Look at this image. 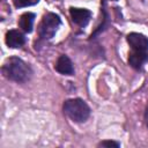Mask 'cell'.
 <instances>
[{
  "label": "cell",
  "mask_w": 148,
  "mask_h": 148,
  "mask_svg": "<svg viewBox=\"0 0 148 148\" xmlns=\"http://www.w3.org/2000/svg\"><path fill=\"white\" fill-rule=\"evenodd\" d=\"M2 73L8 80L15 81L17 83H24L30 80L32 75V69L22 59L17 57H12L5 61L2 66Z\"/></svg>",
  "instance_id": "cell-1"
},
{
  "label": "cell",
  "mask_w": 148,
  "mask_h": 148,
  "mask_svg": "<svg viewBox=\"0 0 148 148\" xmlns=\"http://www.w3.org/2000/svg\"><path fill=\"white\" fill-rule=\"evenodd\" d=\"M64 112L75 123H83L90 116V108L81 98H71L64 103Z\"/></svg>",
  "instance_id": "cell-2"
},
{
  "label": "cell",
  "mask_w": 148,
  "mask_h": 148,
  "mask_svg": "<svg viewBox=\"0 0 148 148\" xmlns=\"http://www.w3.org/2000/svg\"><path fill=\"white\" fill-rule=\"evenodd\" d=\"M60 24H61V20L57 14L47 13L46 15H44V17H43V20L38 27L39 37L42 39H45V40L51 39L56 35Z\"/></svg>",
  "instance_id": "cell-3"
},
{
  "label": "cell",
  "mask_w": 148,
  "mask_h": 148,
  "mask_svg": "<svg viewBox=\"0 0 148 148\" xmlns=\"http://www.w3.org/2000/svg\"><path fill=\"white\" fill-rule=\"evenodd\" d=\"M127 42L133 51L148 52V37L139 32H131L127 35Z\"/></svg>",
  "instance_id": "cell-4"
},
{
  "label": "cell",
  "mask_w": 148,
  "mask_h": 148,
  "mask_svg": "<svg viewBox=\"0 0 148 148\" xmlns=\"http://www.w3.org/2000/svg\"><path fill=\"white\" fill-rule=\"evenodd\" d=\"M69 13H71V17H72V21L80 25V27H86L91 17V12L88 10V9H84V8H75V7H72L69 9Z\"/></svg>",
  "instance_id": "cell-5"
},
{
  "label": "cell",
  "mask_w": 148,
  "mask_h": 148,
  "mask_svg": "<svg viewBox=\"0 0 148 148\" xmlns=\"http://www.w3.org/2000/svg\"><path fill=\"white\" fill-rule=\"evenodd\" d=\"M25 43L24 35L18 30H9L6 34V44L12 49L21 47Z\"/></svg>",
  "instance_id": "cell-6"
},
{
  "label": "cell",
  "mask_w": 148,
  "mask_h": 148,
  "mask_svg": "<svg viewBox=\"0 0 148 148\" xmlns=\"http://www.w3.org/2000/svg\"><path fill=\"white\" fill-rule=\"evenodd\" d=\"M56 69H57V72H59L60 74H64V75H73L74 74L73 64H72L71 59L65 54H62L58 58L57 64H56Z\"/></svg>",
  "instance_id": "cell-7"
},
{
  "label": "cell",
  "mask_w": 148,
  "mask_h": 148,
  "mask_svg": "<svg viewBox=\"0 0 148 148\" xmlns=\"http://www.w3.org/2000/svg\"><path fill=\"white\" fill-rule=\"evenodd\" d=\"M148 59V54L147 52H138V51H133L130 57H128V64L135 68V69H141V67L143 66V64L147 61Z\"/></svg>",
  "instance_id": "cell-8"
},
{
  "label": "cell",
  "mask_w": 148,
  "mask_h": 148,
  "mask_svg": "<svg viewBox=\"0 0 148 148\" xmlns=\"http://www.w3.org/2000/svg\"><path fill=\"white\" fill-rule=\"evenodd\" d=\"M34 21H35V14L34 13H24L20 17V28L24 32H31L32 27H34Z\"/></svg>",
  "instance_id": "cell-9"
},
{
  "label": "cell",
  "mask_w": 148,
  "mask_h": 148,
  "mask_svg": "<svg viewBox=\"0 0 148 148\" xmlns=\"http://www.w3.org/2000/svg\"><path fill=\"white\" fill-rule=\"evenodd\" d=\"M39 0H13L14 6L16 8H23V7H28V6H34L36 3H38Z\"/></svg>",
  "instance_id": "cell-10"
},
{
  "label": "cell",
  "mask_w": 148,
  "mask_h": 148,
  "mask_svg": "<svg viewBox=\"0 0 148 148\" xmlns=\"http://www.w3.org/2000/svg\"><path fill=\"white\" fill-rule=\"evenodd\" d=\"M98 147H106V148H118L120 147V143L119 142H116V141H111V140H105V141H102L98 143Z\"/></svg>",
  "instance_id": "cell-11"
},
{
  "label": "cell",
  "mask_w": 148,
  "mask_h": 148,
  "mask_svg": "<svg viewBox=\"0 0 148 148\" xmlns=\"http://www.w3.org/2000/svg\"><path fill=\"white\" fill-rule=\"evenodd\" d=\"M145 119H146V124H147V126H148V106H147V109H146V113H145Z\"/></svg>",
  "instance_id": "cell-12"
},
{
  "label": "cell",
  "mask_w": 148,
  "mask_h": 148,
  "mask_svg": "<svg viewBox=\"0 0 148 148\" xmlns=\"http://www.w3.org/2000/svg\"><path fill=\"white\" fill-rule=\"evenodd\" d=\"M113 1H116V0H113Z\"/></svg>",
  "instance_id": "cell-13"
}]
</instances>
